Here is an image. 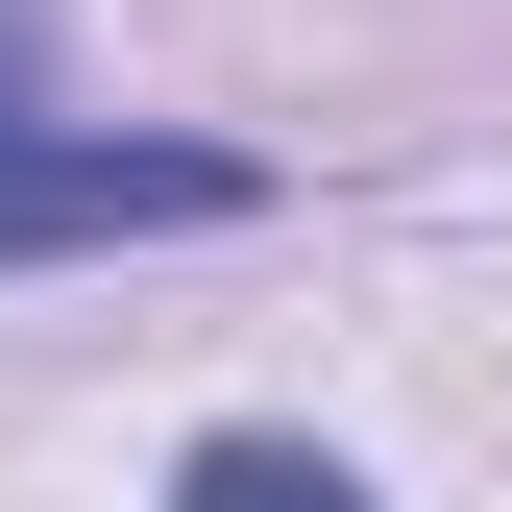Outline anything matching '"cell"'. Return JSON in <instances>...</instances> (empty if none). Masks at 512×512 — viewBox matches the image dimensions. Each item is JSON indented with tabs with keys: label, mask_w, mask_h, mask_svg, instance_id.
<instances>
[{
	"label": "cell",
	"mask_w": 512,
	"mask_h": 512,
	"mask_svg": "<svg viewBox=\"0 0 512 512\" xmlns=\"http://www.w3.org/2000/svg\"><path fill=\"white\" fill-rule=\"evenodd\" d=\"M171 512H366V464H342V439H269V415H220L196 464H171Z\"/></svg>",
	"instance_id": "cell-2"
},
{
	"label": "cell",
	"mask_w": 512,
	"mask_h": 512,
	"mask_svg": "<svg viewBox=\"0 0 512 512\" xmlns=\"http://www.w3.org/2000/svg\"><path fill=\"white\" fill-rule=\"evenodd\" d=\"M269 220V147L220 122H74L49 98V0H0V269H122V244Z\"/></svg>",
	"instance_id": "cell-1"
}]
</instances>
